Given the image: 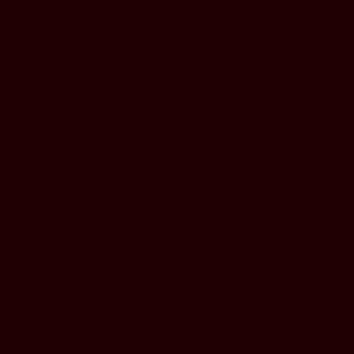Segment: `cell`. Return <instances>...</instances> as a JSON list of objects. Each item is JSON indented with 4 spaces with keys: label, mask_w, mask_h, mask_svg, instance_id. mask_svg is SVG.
I'll use <instances>...</instances> for the list:
<instances>
[]
</instances>
